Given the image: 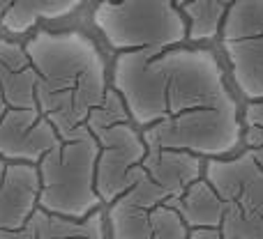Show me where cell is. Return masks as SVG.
Segmentation results:
<instances>
[{
	"mask_svg": "<svg viewBox=\"0 0 263 239\" xmlns=\"http://www.w3.org/2000/svg\"><path fill=\"white\" fill-rule=\"evenodd\" d=\"M0 239H37V232L28 223L23 230H0Z\"/></svg>",
	"mask_w": 263,
	"mask_h": 239,
	"instance_id": "18",
	"label": "cell"
},
{
	"mask_svg": "<svg viewBox=\"0 0 263 239\" xmlns=\"http://www.w3.org/2000/svg\"><path fill=\"white\" fill-rule=\"evenodd\" d=\"M111 88L123 97L148 149L224 159L240 145V111L210 49H143L118 53Z\"/></svg>",
	"mask_w": 263,
	"mask_h": 239,
	"instance_id": "1",
	"label": "cell"
},
{
	"mask_svg": "<svg viewBox=\"0 0 263 239\" xmlns=\"http://www.w3.org/2000/svg\"><path fill=\"white\" fill-rule=\"evenodd\" d=\"M40 21H49V0H14L12 9L0 21V30L9 35H26Z\"/></svg>",
	"mask_w": 263,
	"mask_h": 239,
	"instance_id": "15",
	"label": "cell"
},
{
	"mask_svg": "<svg viewBox=\"0 0 263 239\" xmlns=\"http://www.w3.org/2000/svg\"><path fill=\"white\" fill-rule=\"evenodd\" d=\"M100 3H116V0H100Z\"/></svg>",
	"mask_w": 263,
	"mask_h": 239,
	"instance_id": "24",
	"label": "cell"
},
{
	"mask_svg": "<svg viewBox=\"0 0 263 239\" xmlns=\"http://www.w3.org/2000/svg\"><path fill=\"white\" fill-rule=\"evenodd\" d=\"M242 140L247 152L263 168V99L247 104L242 115Z\"/></svg>",
	"mask_w": 263,
	"mask_h": 239,
	"instance_id": "16",
	"label": "cell"
},
{
	"mask_svg": "<svg viewBox=\"0 0 263 239\" xmlns=\"http://www.w3.org/2000/svg\"><path fill=\"white\" fill-rule=\"evenodd\" d=\"M143 170L155 184L171 195V200H176L203 177L205 161L196 154L180 149H148Z\"/></svg>",
	"mask_w": 263,
	"mask_h": 239,
	"instance_id": "11",
	"label": "cell"
},
{
	"mask_svg": "<svg viewBox=\"0 0 263 239\" xmlns=\"http://www.w3.org/2000/svg\"><path fill=\"white\" fill-rule=\"evenodd\" d=\"M37 72V106L60 136L86 124L111 85L100 46L81 30H37L26 41Z\"/></svg>",
	"mask_w": 263,
	"mask_h": 239,
	"instance_id": "2",
	"label": "cell"
},
{
	"mask_svg": "<svg viewBox=\"0 0 263 239\" xmlns=\"http://www.w3.org/2000/svg\"><path fill=\"white\" fill-rule=\"evenodd\" d=\"M88 129L100 143L97 159V193L102 203L111 205L125 195L143 175V159L148 145L132 122L123 97L111 88L100 108L88 118Z\"/></svg>",
	"mask_w": 263,
	"mask_h": 239,
	"instance_id": "4",
	"label": "cell"
},
{
	"mask_svg": "<svg viewBox=\"0 0 263 239\" xmlns=\"http://www.w3.org/2000/svg\"><path fill=\"white\" fill-rule=\"evenodd\" d=\"M203 177L227 205L224 237L263 239V168L254 157L245 149L233 159H205Z\"/></svg>",
	"mask_w": 263,
	"mask_h": 239,
	"instance_id": "6",
	"label": "cell"
},
{
	"mask_svg": "<svg viewBox=\"0 0 263 239\" xmlns=\"http://www.w3.org/2000/svg\"><path fill=\"white\" fill-rule=\"evenodd\" d=\"M190 239H227L224 232L219 228H199V230H192Z\"/></svg>",
	"mask_w": 263,
	"mask_h": 239,
	"instance_id": "19",
	"label": "cell"
},
{
	"mask_svg": "<svg viewBox=\"0 0 263 239\" xmlns=\"http://www.w3.org/2000/svg\"><path fill=\"white\" fill-rule=\"evenodd\" d=\"M5 172H7V161H5V159H0V184H3Z\"/></svg>",
	"mask_w": 263,
	"mask_h": 239,
	"instance_id": "21",
	"label": "cell"
},
{
	"mask_svg": "<svg viewBox=\"0 0 263 239\" xmlns=\"http://www.w3.org/2000/svg\"><path fill=\"white\" fill-rule=\"evenodd\" d=\"M86 3L88 0H49V21H60L65 16H72Z\"/></svg>",
	"mask_w": 263,
	"mask_h": 239,
	"instance_id": "17",
	"label": "cell"
},
{
	"mask_svg": "<svg viewBox=\"0 0 263 239\" xmlns=\"http://www.w3.org/2000/svg\"><path fill=\"white\" fill-rule=\"evenodd\" d=\"M238 90L250 101L263 99V0H236L219 32Z\"/></svg>",
	"mask_w": 263,
	"mask_h": 239,
	"instance_id": "7",
	"label": "cell"
},
{
	"mask_svg": "<svg viewBox=\"0 0 263 239\" xmlns=\"http://www.w3.org/2000/svg\"><path fill=\"white\" fill-rule=\"evenodd\" d=\"M97 159L100 143L88 124L63 136L58 147L37 163L42 177L40 209L67 219H86L97 212L104 205L97 193Z\"/></svg>",
	"mask_w": 263,
	"mask_h": 239,
	"instance_id": "3",
	"label": "cell"
},
{
	"mask_svg": "<svg viewBox=\"0 0 263 239\" xmlns=\"http://www.w3.org/2000/svg\"><path fill=\"white\" fill-rule=\"evenodd\" d=\"M7 111H9V108H7V104H5V101L0 99V120H3V115L7 113Z\"/></svg>",
	"mask_w": 263,
	"mask_h": 239,
	"instance_id": "22",
	"label": "cell"
},
{
	"mask_svg": "<svg viewBox=\"0 0 263 239\" xmlns=\"http://www.w3.org/2000/svg\"><path fill=\"white\" fill-rule=\"evenodd\" d=\"M168 205L180 214L182 221L190 226V230H199V228H222L224 212H227V205H224L222 195L215 191V186L210 184L205 177L194 182L180 198L171 200Z\"/></svg>",
	"mask_w": 263,
	"mask_h": 239,
	"instance_id": "12",
	"label": "cell"
},
{
	"mask_svg": "<svg viewBox=\"0 0 263 239\" xmlns=\"http://www.w3.org/2000/svg\"><path fill=\"white\" fill-rule=\"evenodd\" d=\"M190 3H194V0H176V5H178V7H187V5H190Z\"/></svg>",
	"mask_w": 263,
	"mask_h": 239,
	"instance_id": "23",
	"label": "cell"
},
{
	"mask_svg": "<svg viewBox=\"0 0 263 239\" xmlns=\"http://www.w3.org/2000/svg\"><path fill=\"white\" fill-rule=\"evenodd\" d=\"M35 90L37 72L26 46L0 37V99L7 108H40Z\"/></svg>",
	"mask_w": 263,
	"mask_h": 239,
	"instance_id": "10",
	"label": "cell"
},
{
	"mask_svg": "<svg viewBox=\"0 0 263 239\" xmlns=\"http://www.w3.org/2000/svg\"><path fill=\"white\" fill-rule=\"evenodd\" d=\"M37 239H106V214L92 212L86 219H67L37 209L30 219Z\"/></svg>",
	"mask_w": 263,
	"mask_h": 239,
	"instance_id": "13",
	"label": "cell"
},
{
	"mask_svg": "<svg viewBox=\"0 0 263 239\" xmlns=\"http://www.w3.org/2000/svg\"><path fill=\"white\" fill-rule=\"evenodd\" d=\"M63 136L40 108H9L0 120V159L7 163H40Z\"/></svg>",
	"mask_w": 263,
	"mask_h": 239,
	"instance_id": "8",
	"label": "cell"
},
{
	"mask_svg": "<svg viewBox=\"0 0 263 239\" xmlns=\"http://www.w3.org/2000/svg\"><path fill=\"white\" fill-rule=\"evenodd\" d=\"M92 23L118 53L173 49L190 39V23L176 0H116L97 3Z\"/></svg>",
	"mask_w": 263,
	"mask_h": 239,
	"instance_id": "5",
	"label": "cell"
},
{
	"mask_svg": "<svg viewBox=\"0 0 263 239\" xmlns=\"http://www.w3.org/2000/svg\"><path fill=\"white\" fill-rule=\"evenodd\" d=\"M42 177L35 163H7L0 184V230H23L40 209Z\"/></svg>",
	"mask_w": 263,
	"mask_h": 239,
	"instance_id": "9",
	"label": "cell"
},
{
	"mask_svg": "<svg viewBox=\"0 0 263 239\" xmlns=\"http://www.w3.org/2000/svg\"><path fill=\"white\" fill-rule=\"evenodd\" d=\"M236 0H194L182 7L190 23V41H208L219 37L227 12Z\"/></svg>",
	"mask_w": 263,
	"mask_h": 239,
	"instance_id": "14",
	"label": "cell"
},
{
	"mask_svg": "<svg viewBox=\"0 0 263 239\" xmlns=\"http://www.w3.org/2000/svg\"><path fill=\"white\" fill-rule=\"evenodd\" d=\"M12 3H14V0H0V21H3L5 14L12 9Z\"/></svg>",
	"mask_w": 263,
	"mask_h": 239,
	"instance_id": "20",
	"label": "cell"
}]
</instances>
